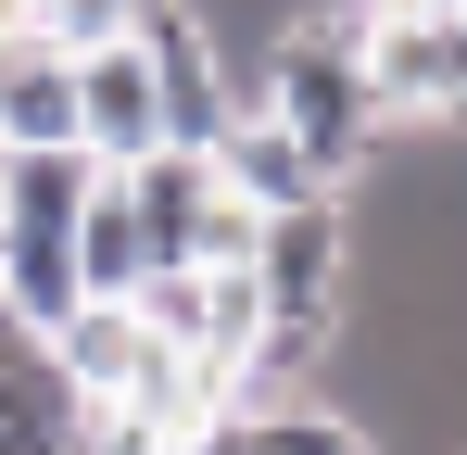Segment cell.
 I'll list each match as a JSON object with an SVG mask.
<instances>
[{
    "mask_svg": "<svg viewBox=\"0 0 467 455\" xmlns=\"http://www.w3.org/2000/svg\"><path fill=\"white\" fill-rule=\"evenodd\" d=\"M152 279V228H140V203H127V177L101 164L77 203V291H140Z\"/></svg>",
    "mask_w": 467,
    "mask_h": 455,
    "instance_id": "obj_6",
    "label": "cell"
},
{
    "mask_svg": "<svg viewBox=\"0 0 467 455\" xmlns=\"http://www.w3.org/2000/svg\"><path fill=\"white\" fill-rule=\"evenodd\" d=\"M253 430H265V455H379V430L341 392H278V405H253Z\"/></svg>",
    "mask_w": 467,
    "mask_h": 455,
    "instance_id": "obj_7",
    "label": "cell"
},
{
    "mask_svg": "<svg viewBox=\"0 0 467 455\" xmlns=\"http://www.w3.org/2000/svg\"><path fill=\"white\" fill-rule=\"evenodd\" d=\"M38 140H77V51L13 38V64H0V152H38Z\"/></svg>",
    "mask_w": 467,
    "mask_h": 455,
    "instance_id": "obj_5",
    "label": "cell"
},
{
    "mask_svg": "<svg viewBox=\"0 0 467 455\" xmlns=\"http://www.w3.org/2000/svg\"><path fill=\"white\" fill-rule=\"evenodd\" d=\"M215 177H228L253 216H278V203H316V190H328V177H316V152L291 140L278 114H228V127H215Z\"/></svg>",
    "mask_w": 467,
    "mask_h": 455,
    "instance_id": "obj_4",
    "label": "cell"
},
{
    "mask_svg": "<svg viewBox=\"0 0 467 455\" xmlns=\"http://www.w3.org/2000/svg\"><path fill=\"white\" fill-rule=\"evenodd\" d=\"M177 455H265V430H253V418H240V405H215V418H202V430H177Z\"/></svg>",
    "mask_w": 467,
    "mask_h": 455,
    "instance_id": "obj_10",
    "label": "cell"
},
{
    "mask_svg": "<svg viewBox=\"0 0 467 455\" xmlns=\"http://www.w3.org/2000/svg\"><path fill=\"white\" fill-rule=\"evenodd\" d=\"M354 51H367V89H379L391 127H455L467 114V13H391Z\"/></svg>",
    "mask_w": 467,
    "mask_h": 455,
    "instance_id": "obj_2",
    "label": "cell"
},
{
    "mask_svg": "<svg viewBox=\"0 0 467 455\" xmlns=\"http://www.w3.org/2000/svg\"><path fill=\"white\" fill-rule=\"evenodd\" d=\"M13 342H26V329H13V303H0V354H13Z\"/></svg>",
    "mask_w": 467,
    "mask_h": 455,
    "instance_id": "obj_12",
    "label": "cell"
},
{
    "mask_svg": "<svg viewBox=\"0 0 467 455\" xmlns=\"http://www.w3.org/2000/svg\"><path fill=\"white\" fill-rule=\"evenodd\" d=\"M64 455H177V430L127 418V405H77V443H64Z\"/></svg>",
    "mask_w": 467,
    "mask_h": 455,
    "instance_id": "obj_9",
    "label": "cell"
},
{
    "mask_svg": "<svg viewBox=\"0 0 467 455\" xmlns=\"http://www.w3.org/2000/svg\"><path fill=\"white\" fill-rule=\"evenodd\" d=\"M253 291H265V316H341V291H354V216H341V190L253 216Z\"/></svg>",
    "mask_w": 467,
    "mask_h": 455,
    "instance_id": "obj_1",
    "label": "cell"
},
{
    "mask_svg": "<svg viewBox=\"0 0 467 455\" xmlns=\"http://www.w3.org/2000/svg\"><path fill=\"white\" fill-rule=\"evenodd\" d=\"M152 140H164V89H152L140 26H127V38L77 51V152H88V164H140Z\"/></svg>",
    "mask_w": 467,
    "mask_h": 455,
    "instance_id": "obj_3",
    "label": "cell"
},
{
    "mask_svg": "<svg viewBox=\"0 0 467 455\" xmlns=\"http://www.w3.org/2000/svg\"><path fill=\"white\" fill-rule=\"evenodd\" d=\"M140 26V0H38V38L51 51H101V38H127Z\"/></svg>",
    "mask_w": 467,
    "mask_h": 455,
    "instance_id": "obj_8",
    "label": "cell"
},
{
    "mask_svg": "<svg viewBox=\"0 0 467 455\" xmlns=\"http://www.w3.org/2000/svg\"><path fill=\"white\" fill-rule=\"evenodd\" d=\"M0 38H38V0H0Z\"/></svg>",
    "mask_w": 467,
    "mask_h": 455,
    "instance_id": "obj_11",
    "label": "cell"
}]
</instances>
